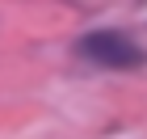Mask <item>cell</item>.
<instances>
[{
    "label": "cell",
    "instance_id": "6da1fadb",
    "mask_svg": "<svg viewBox=\"0 0 147 139\" xmlns=\"http://www.w3.org/2000/svg\"><path fill=\"white\" fill-rule=\"evenodd\" d=\"M80 55L92 59V63H105V68H139L143 63V51L126 34L118 30H92V34L80 38Z\"/></svg>",
    "mask_w": 147,
    "mask_h": 139
}]
</instances>
